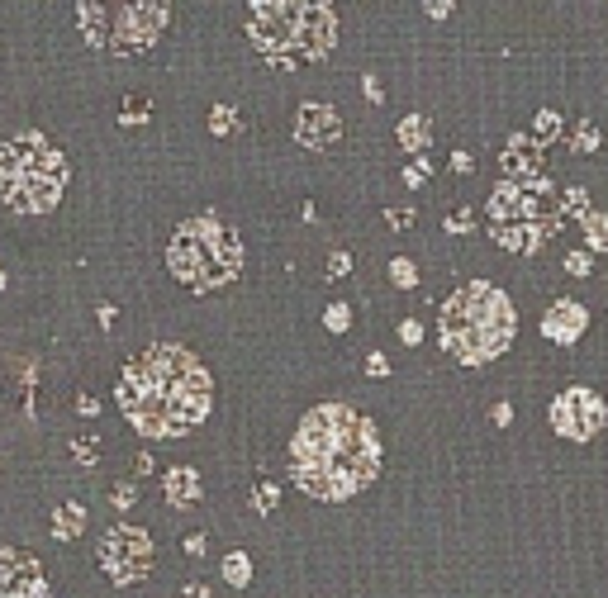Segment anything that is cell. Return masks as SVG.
I'll list each match as a JSON object with an SVG mask.
<instances>
[{
	"mask_svg": "<svg viewBox=\"0 0 608 598\" xmlns=\"http://www.w3.org/2000/svg\"><path fill=\"white\" fill-rule=\"evenodd\" d=\"M380 475V437L366 413L348 404L309 409L290 437V480L304 494L342 504Z\"/></svg>",
	"mask_w": 608,
	"mask_h": 598,
	"instance_id": "cell-1",
	"label": "cell"
},
{
	"mask_svg": "<svg viewBox=\"0 0 608 598\" xmlns=\"http://www.w3.org/2000/svg\"><path fill=\"white\" fill-rule=\"evenodd\" d=\"M124 419L143 437H181L210 413V371L181 342H157L138 352L115 389Z\"/></svg>",
	"mask_w": 608,
	"mask_h": 598,
	"instance_id": "cell-2",
	"label": "cell"
},
{
	"mask_svg": "<svg viewBox=\"0 0 608 598\" xmlns=\"http://www.w3.org/2000/svg\"><path fill=\"white\" fill-rule=\"evenodd\" d=\"M514 328H518L514 304L494 285H461L442 304V347L466 366L494 361L514 342Z\"/></svg>",
	"mask_w": 608,
	"mask_h": 598,
	"instance_id": "cell-3",
	"label": "cell"
},
{
	"mask_svg": "<svg viewBox=\"0 0 608 598\" xmlns=\"http://www.w3.org/2000/svg\"><path fill=\"white\" fill-rule=\"evenodd\" d=\"M67 157L44 133H15L0 143V200L15 214H48L62 200Z\"/></svg>",
	"mask_w": 608,
	"mask_h": 598,
	"instance_id": "cell-4",
	"label": "cell"
},
{
	"mask_svg": "<svg viewBox=\"0 0 608 598\" xmlns=\"http://www.w3.org/2000/svg\"><path fill=\"white\" fill-rule=\"evenodd\" d=\"M167 267H172L176 281L190 285V290H219L243 271V243H238V233L224 228L214 214L186 219V224L172 233Z\"/></svg>",
	"mask_w": 608,
	"mask_h": 598,
	"instance_id": "cell-5",
	"label": "cell"
},
{
	"mask_svg": "<svg viewBox=\"0 0 608 598\" xmlns=\"http://www.w3.org/2000/svg\"><path fill=\"white\" fill-rule=\"evenodd\" d=\"M247 34L257 48L285 67V48L304 58H324L333 48V15L324 5H290V0H257Z\"/></svg>",
	"mask_w": 608,
	"mask_h": 598,
	"instance_id": "cell-6",
	"label": "cell"
},
{
	"mask_svg": "<svg viewBox=\"0 0 608 598\" xmlns=\"http://www.w3.org/2000/svg\"><path fill=\"white\" fill-rule=\"evenodd\" d=\"M490 219H494V238L508 252H537L551 228H556V195L542 176L537 180H504L490 200Z\"/></svg>",
	"mask_w": 608,
	"mask_h": 598,
	"instance_id": "cell-7",
	"label": "cell"
},
{
	"mask_svg": "<svg viewBox=\"0 0 608 598\" xmlns=\"http://www.w3.org/2000/svg\"><path fill=\"white\" fill-rule=\"evenodd\" d=\"M95 555H100L105 575L115 584H133V579H143L148 565H152V537L143 532V527H133V522H115L100 537Z\"/></svg>",
	"mask_w": 608,
	"mask_h": 598,
	"instance_id": "cell-8",
	"label": "cell"
},
{
	"mask_svg": "<svg viewBox=\"0 0 608 598\" xmlns=\"http://www.w3.org/2000/svg\"><path fill=\"white\" fill-rule=\"evenodd\" d=\"M162 29H167V5H119V10H109L105 48L143 52L148 44H157Z\"/></svg>",
	"mask_w": 608,
	"mask_h": 598,
	"instance_id": "cell-9",
	"label": "cell"
},
{
	"mask_svg": "<svg viewBox=\"0 0 608 598\" xmlns=\"http://www.w3.org/2000/svg\"><path fill=\"white\" fill-rule=\"evenodd\" d=\"M608 419V409H604V399L594 395V389H565V395H556V404H551V423H556V433L561 437H575V442H585L594 437L604 427Z\"/></svg>",
	"mask_w": 608,
	"mask_h": 598,
	"instance_id": "cell-10",
	"label": "cell"
},
{
	"mask_svg": "<svg viewBox=\"0 0 608 598\" xmlns=\"http://www.w3.org/2000/svg\"><path fill=\"white\" fill-rule=\"evenodd\" d=\"M0 598H48V575L29 551H0Z\"/></svg>",
	"mask_w": 608,
	"mask_h": 598,
	"instance_id": "cell-11",
	"label": "cell"
},
{
	"mask_svg": "<svg viewBox=\"0 0 608 598\" xmlns=\"http://www.w3.org/2000/svg\"><path fill=\"white\" fill-rule=\"evenodd\" d=\"M295 138L309 152H324V148H333L338 138H342V119H338V109L333 105H300V115H295Z\"/></svg>",
	"mask_w": 608,
	"mask_h": 598,
	"instance_id": "cell-12",
	"label": "cell"
},
{
	"mask_svg": "<svg viewBox=\"0 0 608 598\" xmlns=\"http://www.w3.org/2000/svg\"><path fill=\"white\" fill-rule=\"evenodd\" d=\"M585 323H589L585 309H580L575 299H561L556 309H551V314L542 318V332H547L551 342H575L580 332H585Z\"/></svg>",
	"mask_w": 608,
	"mask_h": 598,
	"instance_id": "cell-13",
	"label": "cell"
},
{
	"mask_svg": "<svg viewBox=\"0 0 608 598\" xmlns=\"http://www.w3.org/2000/svg\"><path fill=\"white\" fill-rule=\"evenodd\" d=\"M162 494H167L172 508H190L200 504V470L190 466H172L167 475H162Z\"/></svg>",
	"mask_w": 608,
	"mask_h": 598,
	"instance_id": "cell-14",
	"label": "cell"
},
{
	"mask_svg": "<svg viewBox=\"0 0 608 598\" xmlns=\"http://www.w3.org/2000/svg\"><path fill=\"white\" fill-rule=\"evenodd\" d=\"M504 166H508L514 176L537 180V176H542V162H537V143H528V138H514V143H508V152H504Z\"/></svg>",
	"mask_w": 608,
	"mask_h": 598,
	"instance_id": "cell-15",
	"label": "cell"
},
{
	"mask_svg": "<svg viewBox=\"0 0 608 598\" xmlns=\"http://www.w3.org/2000/svg\"><path fill=\"white\" fill-rule=\"evenodd\" d=\"M81 532H86V508H81V504H58V513H52V537L72 541Z\"/></svg>",
	"mask_w": 608,
	"mask_h": 598,
	"instance_id": "cell-16",
	"label": "cell"
},
{
	"mask_svg": "<svg viewBox=\"0 0 608 598\" xmlns=\"http://www.w3.org/2000/svg\"><path fill=\"white\" fill-rule=\"evenodd\" d=\"M428 138H433V129H428V119H423V115L399 119V143H404L409 152H423V148H428Z\"/></svg>",
	"mask_w": 608,
	"mask_h": 598,
	"instance_id": "cell-17",
	"label": "cell"
},
{
	"mask_svg": "<svg viewBox=\"0 0 608 598\" xmlns=\"http://www.w3.org/2000/svg\"><path fill=\"white\" fill-rule=\"evenodd\" d=\"M224 579L233 584V589H243V584L252 579V555H247V551H228L224 555Z\"/></svg>",
	"mask_w": 608,
	"mask_h": 598,
	"instance_id": "cell-18",
	"label": "cell"
},
{
	"mask_svg": "<svg viewBox=\"0 0 608 598\" xmlns=\"http://www.w3.org/2000/svg\"><path fill=\"white\" fill-rule=\"evenodd\" d=\"M233 129H238V115H233L228 105H214V109H210V133L224 138V133H233Z\"/></svg>",
	"mask_w": 608,
	"mask_h": 598,
	"instance_id": "cell-19",
	"label": "cell"
},
{
	"mask_svg": "<svg viewBox=\"0 0 608 598\" xmlns=\"http://www.w3.org/2000/svg\"><path fill=\"white\" fill-rule=\"evenodd\" d=\"M324 323L333 328V332H348V328H352V309H348V304H328Z\"/></svg>",
	"mask_w": 608,
	"mask_h": 598,
	"instance_id": "cell-20",
	"label": "cell"
},
{
	"mask_svg": "<svg viewBox=\"0 0 608 598\" xmlns=\"http://www.w3.org/2000/svg\"><path fill=\"white\" fill-rule=\"evenodd\" d=\"M390 275H395V285H413V281H419V271H413V261H404V257H395L390 261Z\"/></svg>",
	"mask_w": 608,
	"mask_h": 598,
	"instance_id": "cell-21",
	"label": "cell"
},
{
	"mask_svg": "<svg viewBox=\"0 0 608 598\" xmlns=\"http://www.w3.org/2000/svg\"><path fill=\"white\" fill-rule=\"evenodd\" d=\"M585 228H589V243H594V247H608V219L585 214Z\"/></svg>",
	"mask_w": 608,
	"mask_h": 598,
	"instance_id": "cell-22",
	"label": "cell"
},
{
	"mask_svg": "<svg viewBox=\"0 0 608 598\" xmlns=\"http://www.w3.org/2000/svg\"><path fill=\"white\" fill-rule=\"evenodd\" d=\"M276 498H281V494H276V484H257L252 508H257V513H271V508H276Z\"/></svg>",
	"mask_w": 608,
	"mask_h": 598,
	"instance_id": "cell-23",
	"label": "cell"
},
{
	"mask_svg": "<svg viewBox=\"0 0 608 598\" xmlns=\"http://www.w3.org/2000/svg\"><path fill=\"white\" fill-rule=\"evenodd\" d=\"M148 109H152V105L143 100V95H133V100L124 105V124H143V119H148Z\"/></svg>",
	"mask_w": 608,
	"mask_h": 598,
	"instance_id": "cell-24",
	"label": "cell"
},
{
	"mask_svg": "<svg viewBox=\"0 0 608 598\" xmlns=\"http://www.w3.org/2000/svg\"><path fill=\"white\" fill-rule=\"evenodd\" d=\"M352 271V257L348 252H333V257H328V275H348Z\"/></svg>",
	"mask_w": 608,
	"mask_h": 598,
	"instance_id": "cell-25",
	"label": "cell"
},
{
	"mask_svg": "<svg viewBox=\"0 0 608 598\" xmlns=\"http://www.w3.org/2000/svg\"><path fill=\"white\" fill-rule=\"evenodd\" d=\"M594 143H599V129H594V124H585V129L575 133V148L585 152V148H594Z\"/></svg>",
	"mask_w": 608,
	"mask_h": 598,
	"instance_id": "cell-26",
	"label": "cell"
},
{
	"mask_svg": "<svg viewBox=\"0 0 608 598\" xmlns=\"http://www.w3.org/2000/svg\"><path fill=\"white\" fill-rule=\"evenodd\" d=\"M565 267H571V275H589V257L585 252H571V257H565Z\"/></svg>",
	"mask_w": 608,
	"mask_h": 598,
	"instance_id": "cell-27",
	"label": "cell"
},
{
	"mask_svg": "<svg viewBox=\"0 0 608 598\" xmlns=\"http://www.w3.org/2000/svg\"><path fill=\"white\" fill-rule=\"evenodd\" d=\"M556 129H561V119L551 115V109H547V115H537V133H542V138H547V133H556Z\"/></svg>",
	"mask_w": 608,
	"mask_h": 598,
	"instance_id": "cell-28",
	"label": "cell"
},
{
	"mask_svg": "<svg viewBox=\"0 0 608 598\" xmlns=\"http://www.w3.org/2000/svg\"><path fill=\"white\" fill-rule=\"evenodd\" d=\"M399 338H404V342H419V338H423V328L413 323V318H404V323H399Z\"/></svg>",
	"mask_w": 608,
	"mask_h": 598,
	"instance_id": "cell-29",
	"label": "cell"
},
{
	"mask_svg": "<svg viewBox=\"0 0 608 598\" xmlns=\"http://www.w3.org/2000/svg\"><path fill=\"white\" fill-rule=\"evenodd\" d=\"M115 504H119V508H133V504H138V498H133V484H119V490H115Z\"/></svg>",
	"mask_w": 608,
	"mask_h": 598,
	"instance_id": "cell-30",
	"label": "cell"
},
{
	"mask_svg": "<svg viewBox=\"0 0 608 598\" xmlns=\"http://www.w3.org/2000/svg\"><path fill=\"white\" fill-rule=\"evenodd\" d=\"M362 91H366V100H385V91H380V81H376V76H366V86H362Z\"/></svg>",
	"mask_w": 608,
	"mask_h": 598,
	"instance_id": "cell-31",
	"label": "cell"
},
{
	"mask_svg": "<svg viewBox=\"0 0 608 598\" xmlns=\"http://www.w3.org/2000/svg\"><path fill=\"white\" fill-rule=\"evenodd\" d=\"M366 371H371V375H385V371H390V361H385V356L376 352V356H371V361H366Z\"/></svg>",
	"mask_w": 608,
	"mask_h": 598,
	"instance_id": "cell-32",
	"label": "cell"
},
{
	"mask_svg": "<svg viewBox=\"0 0 608 598\" xmlns=\"http://www.w3.org/2000/svg\"><path fill=\"white\" fill-rule=\"evenodd\" d=\"M466 224H471V214H466V210H456V214L447 219V228H452V233H456V228H466Z\"/></svg>",
	"mask_w": 608,
	"mask_h": 598,
	"instance_id": "cell-33",
	"label": "cell"
},
{
	"mask_svg": "<svg viewBox=\"0 0 608 598\" xmlns=\"http://www.w3.org/2000/svg\"><path fill=\"white\" fill-rule=\"evenodd\" d=\"M508 419H514V409H508V404H494V423H500V427H504Z\"/></svg>",
	"mask_w": 608,
	"mask_h": 598,
	"instance_id": "cell-34",
	"label": "cell"
},
{
	"mask_svg": "<svg viewBox=\"0 0 608 598\" xmlns=\"http://www.w3.org/2000/svg\"><path fill=\"white\" fill-rule=\"evenodd\" d=\"M181 598H210V589H204V584H186Z\"/></svg>",
	"mask_w": 608,
	"mask_h": 598,
	"instance_id": "cell-35",
	"label": "cell"
},
{
	"mask_svg": "<svg viewBox=\"0 0 608 598\" xmlns=\"http://www.w3.org/2000/svg\"><path fill=\"white\" fill-rule=\"evenodd\" d=\"M186 551L190 555H204V537H186Z\"/></svg>",
	"mask_w": 608,
	"mask_h": 598,
	"instance_id": "cell-36",
	"label": "cell"
},
{
	"mask_svg": "<svg viewBox=\"0 0 608 598\" xmlns=\"http://www.w3.org/2000/svg\"><path fill=\"white\" fill-rule=\"evenodd\" d=\"M0 285H5V275H0Z\"/></svg>",
	"mask_w": 608,
	"mask_h": 598,
	"instance_id": "cell-37",
	"label": "cell"
}]
</instances>
